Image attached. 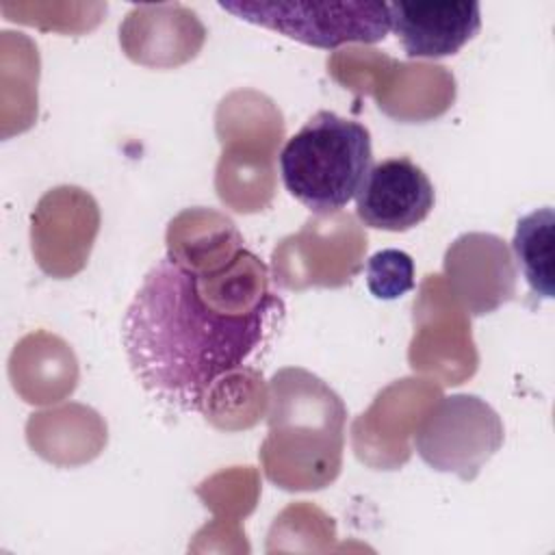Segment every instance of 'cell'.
<instances>
[{"mask_svg": "<svg viewBox=\"0 0 555 555\" xmlns=\"http://www.w3.org/2000/svg\"><path fill=\"white\" fill-rule=\"evenodd\" d=\"M245 247L212 267L167 254L145 273L121 321L128 364L143 390L176 412H204L221 382L267 349L284 299Z\"/></svg>", "mask_w": 555, "mask_h": 555, "instance_id": "cell-1", "label": "cell"}, {"mask_svg": "<svg viewBox=\"0 0 555 555\" xmlns=\"http://www.w3.org/2000/svg\"><path fill=\"white\" fill-rule=\"evenodd\" d=\"M284 189L319 217L345 208L373 167L371 132L332 111L314 113L280 152Z\"/></svg>", "mask_w": 555, "mask_h": 555, "instance_id": "cell-2", "label": "cell"}, {"mask_svg": "<svg viewBox=\"0 0 555 555\" xmlns=\"http://www.w3.org/2000/svg\"><path fill=\"white\" fill-rule=\"evenodd\" d=\"M234 17L282 33L312 48L334 50L345 43H375L390 30L386 2H249L221 0Z\"/></svg>", "mask_w": 555, "mask_h": 555, "instance_id": "cell-3", "label": "cell"}, {"mask_svg": "<svg viewBox=\"0 0 555 555\" xmlns=\"http://www.w3.org/2000/svg\"><path fill=\"white\" fill-rule=\"evenodd\" d=\"M503 438V423L483 399L451 395L425 414L414 434V444L431 468L470 481L501 449Z\"/></svg>", "mask_w": 555, "mask_h": 555, "instance_id": "cell-4", "label": "cell"}, {"mask_svg": "<svg viewBox=\"0 0 555 555\" xmlns=\"http://www.w3.org/2000/svg\"><path fill=\"white\" fill-rule=\"evenodd\" d=\"M436 191L427 173L408 156L375 163L356 193L358 219L375 230L405 232L427 219Z\"/></svg>", "mask_w": 555, "mask_h": 555, "instance_id": "cell-5", "label": "cell"}, {"mask_svg": "<svg viewBox=\"0 0 555 555\" xmlns=\"http://www.w3.org/2000/svg\"><path fill=\"white\" fill-rule=\"evenodd\" d=\"M388 13L410 59L457 54L481 28V7L468 0L390 2Z\"/></svg>", "mask_w": 555, "mask_h": 555, "instance_id": "cell-6", "label": "cell"}, {"mask_svg": "<svg viewBox=\"0 0 555 555\" xmlns=\"http://www.w3.org/2000/svg\"><path fill=\"white\" fill-rule=\"evenodd\" d=\"M206 37L197 15L182 4H141L119 28L126 54L145 65H176L193 59Z\"/></svg>", "mask_w": 555, "mask_h": 555, "instance_id": "cell-7", "label": "cell"}, {"mask_svg": "<svg viewBox=\"0 0 555 555\" xmlns=\"http://www.w3.org/2000/svg\"><path fill=\"white\" fill-rule=\"evenodd\" d=\"M464 236H466L473 258L477 260V269L462 262L460 258H455L449 251L444 258V267H447V273L453 278V284H455L460 297L470 308V312L488 314L505 301L490 286V282L483 278V273L499 282L516 286V271H514L509 251L501 238H496L492 234H464Z\"/></svg>", "mask_w": 555, "mask_h": 555, "instance_id": "cell-8", "label": "cell"}, {"mask_svg": "<svg viewBox=\"0 0 555 555\" xmlns=\"http://www.w3.org/2000/svg\"><path fill=\"white\" fill-rule=\"evenodd\" d=\"M553 228L555 212L551 206L538 208L518 219L512 238V251L533 295L553 297Z\"/></svg>", "mask_w": 555, "mask_h": 555, "instance_id": "cell-9", "label": "cell"}, {"mask_svg": "<svg viewBox=\"0 0 555 555\" xmlns=\"http://www.w3.org/2000/svg\"><path fill=\"white\" fill-rule=\"evenodd\" d=\"M366 286L377 299H399L414 288V260L401 249H382L366 260Z\"/></svg>", "mask_w": 555, "mask_h": 555, "instance_id": "cell-10", "label": "cell"}]
</instances>
